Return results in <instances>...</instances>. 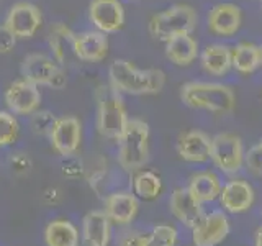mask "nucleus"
Masks as SVG:
<instances>
[{"mask_svg": "<svg viewBox=\"0 0 262 246\" xmlns=\"http://www.w3.org/2000/svg\"><path fill=\"white\" fill-rule=\"evenodd\" d=\"M110 86L129 95L158 94L166 84V74L161 69H138L126 59H117L108 68Z\"/></svg>", "mask_w": 262, "mask_h": 246, "instance_id": "nucleus-1", "label": "nucleus"}, {"mask_svg": "<svg viewBox=\"0 0 262 246\" xmlns=\"http://www.w3.org/2000/svg\"><path fill=\"white\" fill-rule=\"evenodd\" d=\"M182 102L192 109L213 113H231L236 107V95L231 87L216 82H187L180 89Z\"/></svg>", "mask_w": 262, "mask_h": 246, "instance_id": "nucleus-2", "label": "nucleus"}, {"mask_svg": "<svg viewBox=\"0 0 262 246\" xmlns=\"http://www.w3.org/2000/svg\"><path fill=\"white\" fill-rule=\"evenodd\" d=\"M97 130L102 136L117 139L128 125V113L118 90L110 84L97 90Z\"/></svg>", "mask_w": 262, "mask_h": 246, "instance_id": "nucleus-3", "label": "nucleus"}, {"mask_svg": "<svg viewBox=\"0 0 262 246\" xmlns=\"http://www.w3.org/2000/svg\"><path fill=\"white\" fill-rule=\"evenodd\" d=\"M149 154V127L139 118H129L118 138V162L128 172L141 169Z\"/></svg>", "mask_w": 262, "mask_h": 246, "instance_id": "nucleus-4", "label": "nucleus"}, {"mask_svg": "<svg viewBox=\"0 0 262 246\" xmlns=\"http://www.w3.org/2000/svg\"><path fill=\"white\" fill-rule=\"evenodd\" d=\"M196 27V12L187 4H177L156 13L149 22V33L161 41H169L180 35H190Z\"/></svg>", "mask_w": 262, "mask_h": 246, "instance_id": "nucleus-5", "label": "nucleus"}, {"mask_svg": "<svg viewBox=\"0 0 262 246\" xmlns=\"http://www.w3.org/2000/svg\"><path fill=\"white\" fill-rule=\"evenodd\" d=\"M23 79L30 80L35 86H51L62 89L66 86V74L51 57L41 53L28 54L21 64Z\"/></svg>", "mask_w": 262, "mask_h": 246, "instance_id": "nucleus-6", "label": "nucleus"}, {"mask_svg": "<svg viewBox=\"0 0 262 246\" xmlns=\"http://www.w3.org/2000/svg\"><path fill=\"white\" fill-rule=\"evenodd\" d=\"M210 159L220 171L226 172V174L237 172L244 164L241 138L234 133H218L215 138H211Z\"/></svg>", "mask_w": 262, "mask_h": 246, "instance_id": "nucleus-7", "label": "nucleus"}, {"mask_svg": "<svg viewBox=\"0 0 262 246\" xmlns=\"http://www.w3.org/2000/svg\"><path fill=\"white\" fill-rule=\"evenodd\" d=\"M43 23V16L36 5L30 2L15 4L5 18V27L10 30L15 38H31Z\"/></svg>", "mask_w": 262, "mask_h": 246, "instance_id": "nucleus-8", "label": "nucleus"}, {"mask_svg": "<svg viewBox=\"0 0 262 246\" xmlns=\"http://www.w3.org/2000/svg\"><path fill=\"white\" fill-rule=\"evenodd\" d=\"M5 104L16 115H33L41 104V92L30 80L18 79L5 90Z\"/></svg>", "mask_w": 262, "mask_h": 246, "instance_id": "nucleus-9", "label": "nucleus"}, {"mask_svg": "<svg viewBox=\"0 0 262 246\" xmlns=\"http://www.w3.org/2000/svg\"><path fill=\"white\" fill-rule=\"evenodd\" d=\"M229 233V221L223 212H211L192 228V240L195 246H216Z\"/></svg>", "mask_w": 262, "mask_h": 246, "instance_id": "nucleus-10", "label": "nucleus"}, {"mask_svg": "<svg viewBox=\"0 0 262 246\" xmlns=\"http://www.w3.org/2000/svg\"><path fill=\"white\" fill-rule=\"evenodd\" d=\"M89 18L98 31L115 33L125 23V10L120 0H92L89 5Z\"/></svg>", "mask_w": 262, "mask_h": 246, "instance_id": "nucleus-11", "label": "nucleus"}, {"mask_svg": "<svg viewBox=\"0 0 262 246\" xmlns=\"http://www.w3.org/2000/svg\"><path fill=\"white\" fill-rule=\"evenodd\" d=\"M51 146L61 156L74 154L80 146L82 141V127L76 117H61L56 120V125L49 135Z\"/></svg>", "mask_w": 262, "mask_h": 246, "instance_id": "nucleus-12", "label": "nucleus"}, {"mask_svg": "<svg viewBox=\"0 0 262 246\" xmlns=\"http://www.w3.org/2000/svg\"><path fill=\"white\" fill-rule=\"evenodd\" d=\"M169 210L176 220L188 228H193L203 217L202 203L195 199L187 187L174 189L169 199Z\"/></svg>", "mask_w": 262, "mask_h": 246, "instance_id": "nucleus-13", "label": "nucleus"}, {"mask_svg": "<svg viewBox=\"0 0 262 246\" xmlns=\"http://www.w3.org/2000/svg\"><path fill=\"white\" fill-rule=\"evenodd\" d=\"M177 153L187 162H207L211 154V138L200 130H188L177 139Z\"/></svg>", "mask_w": 262, "mask_h": 246, "instance_id": "nucleus-14", "label": "nucleus"}, {"mask_svg": "<svg viewBox=\"0 0 262 246\" xmlns=\"http://www.w3.org/2000/svg\"><path fill=\"white\" fill-rule=\"evenodd\" d=\"M243 22L241 8L234 4H218L207 16L208 30L218 36H233L237 33Z\"/></svg>", "mask_w": 262, "mask_h": 246, "instance_id": "nucleus-15", "label": "nucleus"}, {"mask_svg": "<svg viewBox=\"0 0 262 246\" xmlns=\"http://www.w3.org/2000/svg\"><path fill=\"white\" fill-rule=\"evenodd\" d=\"M220 203L229 213H243L248 212L254 203V189L249 182L243 179L229 180L221 187Z\"/></svg>", "mask_w": 262, "mask_h": 246, "instance_id": "nucleus-16", "label": "nucleus"}, {"mask_svg": "<svg viewBox=\"0 0 262 246\" xmlns=\"http://www.w3.org/2000/svg\"><path fill=\"white\" fill-rule=\"evenodd\" d=\"M103 212L110 221L120 227L129 225L136 218L138 213V199L135 194L129 192H113L105 197Z\"/></svg>", "mask_w": 262, "mask_h": 246, "instance_id": "nucleus-17", "label": "nucleus"}, {"mask_svg": "<svg viewBox=\"0 0 262 246\" xmlns=\"http://www.w3.org/2000/svg\"><path fill=\"white\" fill-rule=\"evenodd\" d=\"M74 53L80 61L100 63L108 54V38L102 31L80 33V35H76Z\"/></svg>", "mask_w": 262, "mask_h": 246, "instance_id": "nucleus-18", "label": "nucleus"}, {"mask_svg": "<svg viewBox=\"0 0 262 246\" xmlns=\"http://www.w3.org/2000/svg\"><path fill=\"white\" fill-rule=\"evenodd\" d=\"M112 221L103 210L89 212L82 220V240L85 246H108Z\"/></svg>", "mask_w": 262, "mask_h": 246, "instance_id": "nucleus-19", "label": "nucleus"}, {"mask_svg": "<svg viewBox=\"0 0 262 246\" xmlns=\"http://www.w3.org/2000/svg\"><path fill=\"white\" fill-rule=\"evenodd\" d=\"M202 68L211 76L223 77L233 68L231 49L223 45H208L200 56Z\"/></svg>", "mask_w": 262, "mask_h": 246, "instance_id": "nucleus-20", "label": "nucleus"}, {"mask_svg": "<svg viewBox=\"0 0 262 246\" xmlns=\"http://www.w3.org/2000/svg\"><path fill=\"white\" fill-rule=\"evenodd\" d=\"M166 56L176 66H188L199 56V41L192 35H180L166 41Z\"/></svg>", "mask_w": 262, "mask_h": 246, "instance_id": "nucleus-21", "label": "nucleus"}, {"mask_svg": "<svg viewBox=\"0 0 262 246\" xmlns=\"http://www.w3.org/2000/svg\"><path fill=\"white\" fill-rule=\"evenodd\" d=\"M188 191L200 203L202 202H211L216 197H220L221 192V180L220 176L213 171H202L196 172L190 177L188 182Z\"/></svg>", "mask_w": 262, "mask_h": 246, "instance_id": "nucleus-22", "label": "nucleus"}, {"mask_svg": "<svg viewBox=\"0 0 262 246\" xmlns=\"http://www.w3.org/2000/svg\"><path fill=\"white\" fill-rule=\"evenodd\" d=\"M233 68L241 74H252L262 64V51L260 46L241 41L231 49Z\"/></svg>", "mask_w": 262, "mask_h": 246, "instance_id": "nucleus-23", "label": "nucleus"}, {"mask_svg": "<svg viewBox=\"0 0 262 246\" xmlns=\"http://www.w3.org/2000/svg\"><path fill=\"white\" fill-rule=\"evenodd\" d=\"M51 35H49V46L54 53V59L59 64H66L69 53H74V41H76V33H72L69 27L64 23H54L51 25Z\"/></svg>", "mask_w": 262, "mask_h": 246, "instance_id": "nucleus-24", "label": "nucleus"}, {"mask_svg": "<svg viewBox=\"0 0 262 246\" xmlns=\"http://www.w3.org/2000/svg\"><path fill=\"white\" fill-rule=\"evenodd\" d=\"M46 246H79V230L69 220H53L45 230Z\"/></svg>", "mask_w": 262, "mask_h": 246, "instance_id": "nucleus-25", "label": "nucleus"}, {"mask_svg": "<svg viewBox=\"0 0 262 246\" xmlns=\"http://www.w3.org/2000/svg\"><path fill=\"white\" fill-rule=\"evenodd\" d=\"M133 192L143 200H154L162 192V180L152 171H138L133 177Z\"/></svg>", "mask_w": 262, "mask_h": 246, "instance_id": "nucleus-26", "label": "nucleus"}, {"mask_svg": "<svg viewBox=\"0 0 262 246\" xmlns=\"http://www.w3.org/2000/svg\"><path fill=\"white\" fill-rule=\"evenodd\" d=\"M179 233L172 225H158L146 236V246H176Z\"/></svg>", "mask_w": 262, "mask_h": 246, "instance_id": "nucleus-27", "label": "nucleus"}, {"mask_svg": "<svg viewBox=\"0 0 262 246\" xmlns=\"http://www.w3.org/2000/svg\"><path fill=\"white\" fill-rule=\"evenodd\" d=\"M18 121L12 113L0 110V146L13 145L18 138Z\"/></svg>", "mask_w": 262, "mask_h": 246, "instance_id": "nucleus-28", "label": "nucleus"}, {"mask_svg": "<svg viewBox=\"0 0 262 246\" xmlns=\"http://www.w3.org/2000/svg\"><path fill=\"white\" fill-rule=\"evenodd\" d=\"M56 117L54 113L48 112V110H43V112H35L31 115V120H30V127H31V131L35 135H51V131L56 125Z\"/></svg>", "mask_w": 262, "mask_h": 246, "instance_id": "nucleus-29", "label": "nucleus"}, {"mask_svg": "<svg viewBox=\"0 0 262 246\" xmlns=\"http://www.w3.org/2000/svg\"><path fill=\"white\" fill-rule=\"evenodd\" d=\"M244 166L251 174L262 177V146L257 143L248 153H244Z\"/></svg>", "mask_w": 262, "mask_h": 246, "instance_id": "nucleus-30", "label": "nucleus"}, {"mask_svg": "<svg viewBox=\"0 0 262 246\" xmlns=\"http://www.w3.org/2000/svg\"><path fill=\"white\" fill-rule=\"evenodd\" d=\"M16 38L13 33L8 30L5 25H0V54H7L10 53L15 48Z\"/></svg>", "mask_w": 262, "mask_h": 246, "instance_id": "nucleus-31", "label": "nucleus"}, {"mask_svg": "<svg viewBox=\"0 0 262 246\" xmlns=\"http://www.w3.org/2000/svg\"><path fill=\"white\" fill-rule=\"evenodd\" d=\"M10 164H12V169L16 172V174H25V172H28L30 168H31V159L28 158L27 154H16L10 159Z\"/></svg>", "mask_w": 262, "mask_h": 246, "instance_id": "nucleus-32", "label": "nucleus"}, {"mask_svg": "<svg viewBox=\"0 0 262 246\" xmlns=\"http://www.w3.org/2000/svg\"><path fill=\"white\" fill-rule=\"evenodd\" d=\"M118 246H146V236L139 233H126L121 236Z\"/></svg>", "mask_w": 262, "mask_h": 246, "instance_id": "nucleus-33", "label": "nucleus"}, {"mask_svg": "<svg viewBox=\"0 0 262 246\" xmlns=\"http://www.w3.org/2000/svg\"><path fill=\"white\" fill-rule=\"evenodd\" d=\"M254 246H262V227L257 228V232H256V240H254Z\"/></svg>", "mask_w": 262, "mask_h": 246, "instance_id": "nucleus-34", "label": "nucleus"}, {"mask_svg": "<svg viewBox=\"0 0 262 246\" xmlns=\"http://www.w3.org/2000/svg\"><path fill=\"white\" fill-rule=\"evenodd\" d=\"M259 145H260V146H262V138H260V139H259Z\"/></svg>", "mask_w": 262, "mask_h": 246, "instance_id": "nucleus-35", "label": "nucleus"}, {"mask_svg": "<svg viewBox=\"0 0 262 246\" xmlns=\"http://www.w3.org/2000/svg\"><path fill=\"white\" fill-rule=\"evenodd\" d=\"M260 7H262V0H260Z\"/></svg>", "mask_w": 262, "mask_h": 246, "instance_id": "nucleus-36", "label": "nucleus"}, {"mask_svg": "<svg viewBox=\"0 0 262 246\" xmlns=\"http://www.w3.org/2000/svg\"><path fill=\"white\" fill-rule=\"evenodd\" d=\"M260 51H262V46H260Z\"/></svg>", "mask_w": 262, "mask_h": 246, "instance_id": "nucleus-37", "label": "nucleus"}]
</instances>
